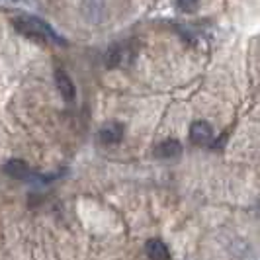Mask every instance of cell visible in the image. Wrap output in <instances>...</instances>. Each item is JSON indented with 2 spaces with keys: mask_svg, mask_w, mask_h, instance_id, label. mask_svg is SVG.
I'll use <instances>...</instances> for the list:
<instances>
[{
  "mask_svg": "<svg viewBox=\"0 0 260 260\" xmlns=\"http://www.w3.org/2000/svg\"><path fill=\"white\" fill-rule=\"evenodd\" d=\"M14 27L22 34L31 39H38V41H53V43H59V45H67V41L59 34H55L47 22L39 20L36 16H18L14 18Z\"/></svg>",
  "mask_w": 260,
  "mask_h": 260,
  "instance_id": "obj_1",
  "label": "cell"
},
{
  "mask_svg": "<svg viewBox=\"0 0 260 260\" xmlns=\"http://www.w3.org/2000/svg\"><path fill=\"white\" fill-rule=\"evenodd\" d=\"M80 16L84 18V22H88L92 26L104 24L108 18V2L106 0H82Z\"/></svg>",
  "mask_w": 260,
  "mask_h": 260,
  "instance_id": "obj_2",
  "label": "cell"
},
{
  "mask_svg": "<svg viewBox=\"0 0 260 260\" xmlns=\"http://www.w3.org/2000/svg\"><path fill=\"white\" fill-rule=\"evenodd\" d=\"M55 84H57L59 94L63 96V100H67V102H73V100H75L77 88H75V84H73L71 77L67 75L63 69H57V71H55Z\"/></svg>",
  "mask_w": 260,
  "mask_h": 260,
  "instance_id": "obj_3",
  "label": "cell"
},
{
  "mask_svg": "<svg viewBox=\"0 0 260 260\" xmlns=\"http://www.w3.org/2000/svg\"><path fill=\"white\" fill-rule=\"evenodd\" d=\"M190 139L196 145H208L213 139V127L204 119L194 121L192 127H190Z\"/></svg>",
  "mask_w": 260,
  "mask_h": 260,
  "instance_id": "obj_4",
  "label": "cell"
},
{
  "mask_svg": "<svg viewBox=\"0 0 260 260\" xmlns=\"http://www.w3.org/2000/svg\"><path fill=\"white\" fill-rule=\"evenodd\" d=\"M121 137H123V125L117 123V121H110V123L102 125V129L98 131V139H100V143L104 145L119 143Z\"/></svg>",
  "mask_w": 260,
  "mask_h": 260,
  "instance_id": "obj_5",
  "label": "cell"
},
{
  "mask_svg": "<svg viewBox=\"0 0 260 260\" xmlns=\"http://www.w3.org/2000/svg\"><path fill=\"white\" fill-rule=\"evenodd\" d=\"M145 252L151 260H170V252L169 247L158 241V239H151L147 245H145Z\"/></svg>",
  "mask_w": 260,
  "mask_h": 260,
  "instance_id": "obj_6",
  "label": "cell"
},
{
  "mask_svg": "<svg viewBox=\"0 0 260 260\" xmlns=\"http://www.w3.org/2000/svg\"><path fill=\"white\" fill-rule=\"evenodd\" d=\"M180 153H182V145L176 139H167L155 147V156H158V158H174Z\"/></svg>",
  "mask_w": 260,
  "mask_h": 260,
  "instance_id": "obj_7",
  "label": "cell"
},
{
  "mask_svg": "<svg viewBox=\"0 0 260 260\" xmlns=\"http://www.w3.org/2000/svg\"><path fill=\"white\" fill-rule=\"evenodd\" d=\"M123 59H125V47L119 45V43L110 45L104 55V63L108 69H116V67H119L121 63H123Z\"/></svg>",
  "mask_w": 260,
  "mask_h": 260,
  "instance_id": "obj_8",
  "label": "cell"
},
{
  "mask_svg": "<svg viewBox=\"0 0 260 260\" xmlns=\"http://www.w3.org/2000/svg\"><path fill=\"white\" fill-rule=\"evenodd\" d=\"M4 172H6L8 176H12V178L22 180V178H26L27 174H29V169H27L26 160H22V158H10V160L4 165Z\"/></svg>",
  "mask_w": 260,
  "mask_h": 260,
  "instance_id": "obj_9",
  "label": "cell"
},
{
  "mask_svg": "<svg viewBox=\"0 0 260 260\" xmlns=\"http://www.w3.org/2000/svg\"><path fill=\"white\" fill-rule=\"evenodd\" d=\"M178 10L184 14H194L200 6V0H176Z\"/></svg>",
  "mask_w": 260,
  "mask_h": 260,
  "instance_id": "obj_10",
  "label": "cell"
}]
</instances>
